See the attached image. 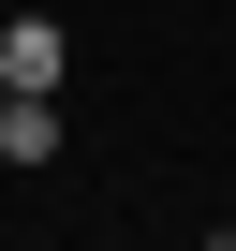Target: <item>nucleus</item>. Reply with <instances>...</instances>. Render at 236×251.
Wrapping results in <instances>:
<instances>
[{"instance_id": "f257e3e1", "label": "nucleus", "mask_w": 236, "mask_h": 251, "mask_svg": "<svg viewBox=\"0 0 236 251\" xmlns=\"http://www.w3.org/2000/svg\"><path fill=\"white\" fill-rule=\"evenodd\" d=\"M74 74V30L59 15H15V30H0V89H59Z\"/></svg>"}, {"instance_id": "7ed1b4c3", "label": "nucleus", "mask_w": 236, "mask_h": 251, "mask_svg": "<svg viewBox=\"0 0 236 251\" xmlns=\"http://www.w3.org/2000/svg\"><path fill=\"white\" fill-rule=\"evenodd\" d=\"M0 103H15V89H0Z\"/></svg>"}, {"instance_id": "f03ea898", "label": "nucleus", "mask_w": 236, "mask_h": 251, "mask_svg": "<svg viewBox=\"0 0 236 251\" xmlns=\"http://www.w3.org/2000/svg\"><path fill=\"white\" fill-rule=\"evenodd\" d=\"M0 148H15V163H59V103L15 89V103H0Z\"/></svg>"}]
</instances>
